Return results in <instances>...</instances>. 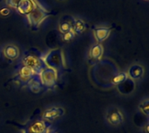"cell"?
<instances>
[{
	"mask_svg": "<svg viewBox=\"0 0 149 133\" xmlns=\"http://www.w3.org/2000/svg\"><path fill=\"white\" fill-rule=\"evenodd\" d=\"M10 9L7 7H4V8L0 10V15H2V16H8L10 14Z\"/></svg>",
	"mask_w": 149,
	"mask_h": 133,
	"instance_id": "21",
	"label": "cell"
},
{
	"mask_svg": "<svg viewBox=\"0 0 149 133\" xmlns=\"http://www.w3.org/2000/svg\"><path fill=\"white\" fill-rule=\"evenodd\" d=\"M1 55H2V51H1V50H0V57H1Z\"/></svg>",
	"mask_w": 149,
	"mask_h": 133,
	"instance_id": "24",
	"label": "cell"
},
{
	"mask_svg": "<svg viewBox=\"0 0 149 133\" xmlns=\"http://www.w3.org/2000/svg\"><path fill=\"white\" fill-rule=\"evenodd\" d=\"M107 122L112 126H120L124 123L125 117L122 111L117 106H111L106 112Z\"/></svg>",
	"mask_w": 149,
	"mask_h": 133,
	"instance_id": "5",
	"label": "cell"
},
{
	"mask_svg": "<svg viewBox=\"0 0 149 133\" xmlns=\"http://www.w3.org/2000/svg\"><path fill=\"white\" fill-rule=\"evenodd\" d=\"M127 79H128V76L127 72H120L113 76V78L111 80V83L113 85H119L125 83Z\"/></svg>",
	"mask_w": 149,
	"mask_h": 133,
	"instance_id": "17",
	"label": "cell"
},
{
	"mask_svg": "<svg viewBox=\"0 0 149 133\" xmlns=\"http://www.w3.org/2000/svg\"><path fill=\"white\" fill-rule=\"evenodd\" d=\"M139 111L145 115L146 117L149 116V99L148 98H145L142 99L139 105Z\"/></svg>",
	"mask_w": 149,
	"mask_h": 133,
	"instance_id": "18",
	"label": "cell"
},
{
	"mask_svg": "<svg viewBox=\"0 0 149 133\" xmlns=\"http://www.w3.org/2000/svg\"><path fill=\"white\" fill-rule=\"evenodd\" d=\"M20 0H6V3L8 6H10V8H13V9H16L18 3H19Z\"/></svg>",
	"mask_w": 149,
	"mask_h": 133,
	"instance_id": "20",
	"label": "cell"
},
{
	"mask_svg": "<svg viewBox=\"0 0 149 133\" xmlns=\"http://www.w3.org/2000/svg\"><path fill=\"white\" fill-rule=\"evenodd\" d=\"M74 37H75V33H74V32H73V30H70V31H68V32H66V33L63 34L62 38H63V40H64V41H65V42H69V41H71L72 38H74Z\"/></svg>",
	"mask_w": 149,
	"mask_h": 133,
	"instance_id": "19",
	"label": "cell"
},
{
	"mask_svg": "<svg viewBox=\"0 0 149 133\" xmlns=\"http://www.w3.org/2000/svg\"><path fill=\"white\" fill-rule=\"evenodd\" d=\"M36 5L37 3L35 0H20L15 10L19 14L26 17L29 13H31L33 10Z\"/></svg>",
	"mask_w": 149,
	"mask_h": 133,
	"instance_id": "8",
	"label": "cell"
},
{
	"mask_svg": "<svg viewBox=\"0 0 149 133\" xmlns=\"http://www.w3.org/2000/svg\"><path fill=\"white\" fill-rule=\"evenodd\" d=\"M45 133H57V132H56L55 130H53V129H50V128H49V129L47 130V132Z\"/></svg>",
	"mask_w": 149,
	"mask_h": 133,
	"instance_id": "23",
	"label": "cell"
},
{
	"mask_svg": "<svg viewBox=\"0 0 149 133\" xmlns=\"http://www.w3.org/2000/svg\"><path fill=\"white\" fill-rule=\"evenodd\" d=\"M127 73L128 78H130L133 80H140L141 78H142L144 77L145 70L142 65L135 64H133L132 66H130V68Z\"/></svg>",
	"mask_w": 149,
	"mask_h": 133,
	"instance_id": "10",
	"label": "cell"
},
{
	"mask_svg": "<svg viewBox=\"0 0 149 133\" xmlns=\"http://www.w3.org/2000/svg\"><path fill=\"white\" fill-rule=\"evenodd\" d=\"M93 33L97 43L101 44L110 36L111 29L107 26H103V25L96 26L94 27V29H93Z\"/></svg>",
	"mask_w": 149,
	"mask_h": 133,
	"instance_id": "9",
	"label": "cell"
},
{
	"mask_svg": "<svg viewBox=\"0 0 149 133\" xmlns=\"http://www.w3.org/2000/svg\"><path fill=\"white\" fill-rule=\"evenodd\" d=\"M87 24L86 22L79 17H72V30L76 34H82L86 30Z\"/></svg>",
	"mask_w": 149,
	"mask_h": 133,
	"instance_id": "14",
	"label": "cell"
},
{
	"mask_svg": "<svg viewBox=\"0 0 149 133\" xmlns=\"http://www.w3.org/2000/svg\"><path fill=\"white\" fill-rule=\"evenodd\" d=\"M72 30V21L68 19H62L59 24H58V30L62 33L65 34L70 30Z\"/></svg>",
	"mask_w": 149,
	"mask_h": 133,
	"instance_id": "16",
	"label": "cell"
},
{
	"mask_svg": "<svg viewBox=\"0 0 149 133\" xmlns=\"http://www.w3.org/2000/svg\"><path fill=\"white\" fill-rule=\"evenodd\" d=\"M38 76L44 87L52 88L58 82V72L55 69L45 66L38 72Z\"/></svg>",
	"mask_w": 149,
	"mask_h": 133,
	"instance_id": "3",
	"label": "cell"
},
{
	"mask_svg": "<svg viewBox=\"0 0 149 133\" xmlns=\"http://www.w3.org/2000/svg\"><path fill=\"white\" fill-rule=\"evenodd\" d=\"M141 132L142 133H149V127H148V122H146L142 127H141Z\"/></svg>",
	"mask_w": 149,
	"mask_h": 133,
	"instance_id": "22",
	"label": "cell"
},
{
	"mask_svg": "<svg viewBox=\"0 0 149 133\" xmlns=\"http://www.w3.org/2000/svg\"><path fill=\"white\" fill-rule=\"evenodd\" d=\"M49 129L46 122L43 120H37L31 123L28 128V133H45Z\"/></svg>",
	"mask_w": 149,
	"mask_h": 133,
	"instance_id": "12",
	"label": "cell"
},
{
	"mask_svg": "<svg viewBox=\"0 0 149 133\" xmlns=\"http://www.w3.org/2000/svg\"><path fill=\"white\" fill-rule=\"evenodd\" d=\"M21 64L31 68L37 73H38L44 67H45L41 59V55H37L31 51L25 52L21 58Z\"/></svg>",
	"mask_w": 149,
	"mask_h": 133,
	"instance_id": "2",
	"label": "cell"
},
{
	"mask_svg": "<svg viewBox=\"0 0 149 133\" xmlns=\"http://www.w3.org/2000/svg\"><path fill=\"white\" fill-rule=\"evenodd\" d=\"M27 85L29 86L30 90L34 92V93H38L42 91V89L44 88L42 83H41V80L39 78V76L38 74L35 75L27 84Z\"/></svg>",
	"mask_w": 149,
	"mask_h": 133,
	"instance_id": "15",
	"label": "cell"
},
{
	"mask_svg": "<svg viewBox=\"0 0 149 133\" xmlns=\"http://www.w3.org/2000/svg\"><path fill=\"white\" fill-rule=\"evenodd\" d=\"M41 59L46 67H50L57 71L61 68H64L65 65L64 53L59 49L50 50L45 54L41 55Z\"/></svg>",
	"mask_w": 149,
	"mask_h": 133,
	"instance_id": "1",
	"label": "cell"
},
{
	"mask_svg": "<svg viewBox=\"0 0 149 133\" xmlns=\"http://www.w3.org/2000/svg\"><path fill=\"white\" fill-rule=\"evenodd\" d=\"M65 113V111L61 106H51L46 108L42 114V120L45 122H52L61 117Z\"/></svg>",
	"mask_w": 149,
	"mask_h": 133,
	"instance_id": "6",
	"label": "cell"
},
{
	"mask_svg": "<svg viewBox=\"0 0 149 133\" xmlns=\"http://www.w3.org/2000/svg\"><path fill=\"white\" fill-rule=\"evenodd\" d=\"M50 13L45 10L41 5L38 4L35 6L33 10L26 16L29 24L33 27H38L45 21V19L49 17Z\"/></svg>",
	"mask_w": 149,
	"mask_h": 133,
	"instance_id": "4",
	"label": "cell"
},
{
	"mask_svg": "<svg viewBox=\"0 0 149 133\" xmlns=\"http://www.w3.org/2000/svg\"><path fill=\"white\" fill-rule=\"evenodd\" d=\"M37 74H38V73H37L31 68H28L24 65L20 64V66L18 67V69L17 71V78L19 80V82H22V83L27 85L28 82Z\"/></svg>",
	"mask_w": 149,
	"mask_h": 133,
	"instance_id": "7",
	"label": "cell"
},
{
	"mask_svg": "<svg viewBox=\"0 0 149 133\" xmlns=\"http://www.w3.org/2000/svg\"><path fill=\"white\" fill-rule=\"evenodd\" d=\"M3 56L9 60H16L20 56V51L15 44H6L3 49Z\"/></svg>",
	"mask_w": 149,
	"mask_h": 133,
	"instance_id": "11",
	"label": "cell"
},
{
	"mask_svg": "<svg viewBox=\"0 0 149 133\" xmlns=\"http://www.w3.org/2000/svg\"><path fill=\"white\" fill-rule=\"evenodd\" d=\"M103 54H104V47L101 44L99 43L93 44L89 51V57L92 60L94 61L100 60Z\"/></svg>",
	"mask_w": 149,
	"mask_h": 133,
	"instance_id": "13",
	"label": "cell"
}]
</instances>
